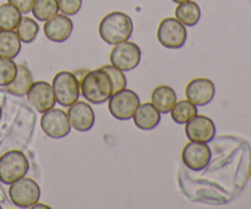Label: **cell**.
<instances>
[{"label": "cell", "instance_id": "obj_1", "mask_svg": "<svg viewBox=\"0 0 251 209\" xmlns=\"http://www.w3.org/2000/svg\"><path fill=\"white\" fill-rule=\"evenodd\" d=\"M132 31H134V24L131 17L122 11H113L107 14L100 20L98 27L100 38L110 46L129 41Z\"/></svg>", "mask_w": 251, "mask_h": 209}, {"label": "cell", "instance_id": "obj_2", "mask_svg": "<svg viewBox=\"0 0 251 209\" xmlns=\"http://www.w3.org/2000/svg\"><path fill=\"white\" fill-rule=\"evenodd\" d=\"M80 91L86 101L100 105L109 100L113 95V83L102 68L96 69L83 75L80 83Z\"/></svg>", "mask_w": 251, "mask_h": 209}, {"label": "cell", "instance_id": "obj_3", "mask_svg": "<svg viewBox=\"0 0 251 209\" xmlns=\"http://www.w3.org/2000/svg\"><path fill=\"white\" fill-rule=\"evenodd\" d=\"M29 169L27 156L19 150H10L0 156V182L11 184L26 176Z\"/></svg>", "mask_w": 251, "mask_h": 209}, {"label": "cell", "instance_id": "obj_4", "mask_svg": "<svg viewBox=\"0 0 251 209\" xmlns=\"http://www.w3.org/2000/svg\"><path fill=\"white\" fill-rule=\"evenodd\" d=\"M54 95L59 105L63 107H70L73 103L78 101L80 96V81L75 74L70 71H59L53 78Z\"/></svg>", "mask_w": 251, "mask_h": 209}, {"label": "cell", "instance_id": "obj_5", "mask_svg": "<svg viewBox=\"0 0 251 209\" xmlns=\"http://www.w3.org/2000/svg\"><path fill=\"white\" fill-rule=\"evenodd\" d=\"M140 105V97L135 91L123 89L113 93L108 100L110 115L119 120H129Z\"/></svg>", "mask_w": 251, "mask_h": 209}, {"label": "cell", "instance_id": "obj_6", "mask_svg": "<svg viewBox=\"0 0 251 209\" xmlns=\"http://www.w3.org/2000/svg\"><path fill=\"white\" fill-rule=\"evenodd\" d=\"M9 197L12 203L19 208H31L39 201L41 188L34 179L22 177L10 184Z\"/></svg>", "mask_w": 251, "mask_h": 209}, {"label": "cell", "instance_id": "obj_7", "mask_svg": "<svg viewBox=\"0 0 251 209\" xmlns=\"http://www.w3.org/2000/svg\"><path fill=\"white\" fill-rule=\"evenodd\" d=\"M188 38L186 26L174 17L163 19L157 30V39L163 47L169 49H178L185 44Z\"/></svg>", "mask_w": 251, "mask_h": 209}, {"label": "cell", "instance_id": "obj_8", "mask_svg": "<svg viewBox=\"0 0 251 209\" xmlns=\"http://www.w3.org/2000/svg\"><path fill=\"white\" fill-rule=\"evenodd\" d=\"M109 59L115 68L123 71H130L140 64L141 49L134 42L124 41L113 47Z\"/></svg>", "mask_w": 251, "mask_h": 209}, {"label": "cell", "instance_id": "obj_9", "mask_svg": "<svg viewBox=\"0 0 251 209\" xmlns=\"http://www.w3.org/2000/svg\"><path fill=\"white\" fill-rule=\"evenodd\" d=\"M41 128L49 138L61 139L70 133L71 124L66 112L53 107L42 115Z\"/></svg>", "mask_w": 251, "mask_h": 209}, {"label": "cell", "instance_id": "obj_10", "mask_svg": "<svg viewBox=\"0 0 251 209\" xmlns=\"http://www.w3.org/2000/svg\"><path fill=\"white\" fill-rule=\"evenodd\" d=\"M212 151L207 143L189 142L181 151V160L188 169L193 171H202L208 166Z\"/></svg>", "mask_w": 251, "mask_h": 209}, {"label": "cell", "instance_id": "obj_11", "mask_svg": "<svg viewBox=\"0 0 251 209\" xmlns=\"http://www.w3.org/2000/svg\"><path fill=\"white\" fill-rule=\"evenodd\" d=\"M26 95L29 105L39 113H43L53 108L56 102L53 86L47 83V81L32 83Z\"/></svg>", "mask_w": 251, "mask_h": 209}, {"label": "cell", "instance_id": "obj_12", "mask_svg": "<svg viewBox=\"0 0 251 209\" xmlns=\"http://www.w3.org/2000/svg\"><path fill=\"white\" fill-rule=\"evenodd\" d=\"M185 134L191 142H212L216 135V124L210 117L196 115L185 123Z\"/></svg>", "mask_w": 251, "mask_h": 209}, {"label": "cell", "instance_id": "obj_13", "mask_svg": "<svg viewBox=\"0 0 251 209\" xmlns=\"http://www.w3.org/2000/svg\"><path fill=\"white\" fill-rule=\"evenodd\" d=\"M66 115H68L71 127L77 132H87L95 125V111L87 102L76 101L69 107Z\"/></svg>", "mask_w": 251, "mask_h": 209}, {"label": "cell", "instance_id": "obj_14", "mask_svg": "<svg viewBox=\"0 0 251 209\" xmlns=\"http://www.w3.org/2000/svg\"><path fill=\"white\" fill-rule=\"evenodd\" d=\"M185 95L188 100L195 103L196 106H206L215 97L216 86L210 79H194L186 85Z\"/></svg>", "mask_w": 251, "mask_h": 209}, {"label": "cell", "instance_id": "obj_15", "mask_svg": "<svg viewBox=\"0 0 251 209\" xmlns=\"http://www.w3.org/2000/svg\"><path fill=\"white\" fill-rule=\"evenodd\" d=\"M44 34L51 42L63 43L71 36L74 24L69 16L64 14H56L51 19L47 20L43 26Z\"/></svg>", "mask_w": 251, "mask_h": 209}, {"label": "cell", "instance_id": "obj_16", "mask_svg": "<svg viewBox=\"0 0 251 209\" xmlns=\"http://www.w3.org/2000/svg\"><path fill=\"white\" fill-rule=\"evenodd\" d=\"M134 124L142 130H152L161 122V112L152 105V102L140 103L135 111Z\"/></svg>", "mask_w": 251, "mask_h": 209}, {"label": "cell", "instance_id": "obj_17", "mask_svg": "<svg viewBox=\"0 0 251 209\" xmlns=\"http://www.w3.org/2000/svg\"><path fill=\"white\" fill-rule=\"evenodd\" d=\"M151 102L161 113H169L176 102V93L168 85H159L151 93Z\"/></svg>", "mask_w": 251, "mask_h": 209}, {"label": "cell", "instance_id": "obj_18", "mask_svg": "<svg viewBox=\"0 0 251 209\" xmlns=\"http://www.w3.org/2000/svg\"><path fill=\"white\" fill-rule=\"evenodd\" d=\"M176 19L179 20L184 26H195L201 19L200 6L198 2L191 1V0L180 2L176 9Z\"/></svg>", "mask_w": 251, "mask_h": 209}, {"label": "cell", "instance_id": "obj_19", "mask_svg": "<svg viewBox=\"0 0 251 209\" xmlns=\"http://www.w3.org/2000/svg\"><path fill=\"white\" fill-rule=\"evenodd\" d=\"M33 83V75L26 65L17 64V73L10 85H7V91L15 96H24L28 91L29 86Z\"/></svg>", "mask_w": 251, "mask_h": 209}, {"label": "cell", "instance_id": "obj_20", "mask_svg": "<svg viewBox=\"0 0 251 209\" xmlns=\"http://www.w3.org/2000/svg\"><path fill=\"white\" fill-rule=\"evenodd\" d=\"M21 51V41L15 31L0 30V57L14 59Z\"/></svg>", "mask_w": 251, "mask_h": 209}, {"label": "cell", "instance_id": "obj_21", "mask_svg": "<svg viewBox=\"0 0 251 209\" xmlns=\"http://www.w3.org/2000/svg\"><path fill=\"white\" fill-rule=\"evenodd\" d=\"M196 115H198V106L189 100L176 102V105L171 110L172 119L178 124H185Z\"/></svg>", "mask_w": 251, "mask_h": 209}, {"label": "cell", "instance_id": "obj_22", "mask_svg": "<svg viewBox=\"0 0 251 209\" xmlns=\"http://www.w3.org/2000/svg\"><path fill=\"white\" fill-rule=\"evenodd\" d=\"M15 32L22 43H32L38 36L39 25L37 24L36 20L31 19V17H21L19 25L15 29Z\"/></svg>", "mask_w": 251, "mask_h": 209}, {"label": "cell", "instance_id": "obj_23", "mask_svg": "<svg viewBox=\"0 0 251 209\" xmlns=\"http://www.w3.org/2000/svg\"><path fill=\"white\" fill-rule=\"evenodd\" d=\"M59 12L58 0H34L32 14L38 21L46 22Z\"/></svg>", "mask_w": 251, "mask_h": 209}, {"label": "cell", "instance_id": "obj_24", "mask_svg": "<svg viewBox=\"0 0 251 209\" xmlns=\"http://www.w3.org/2000/svg\"><path fill=\"white\" fill-rule=\"evenodd\" d=\"M21 17V12L9 2L0 5V30L15 31Z\"/></svg>", "mask_w": 251, "mask_h": 209}, {"label": "cell", "instance_id": "obj_25", "mask_svg": "<svg viewBox=\"0 0 251 209\" xmlns=\"http://www.w3.org/2000/svg\"><path fill=\"white\" fill-rule=\"evenodd\" d=\"M17 73V64L10 58L0 57V86L6 88L12 83Z\"/></svg>", "mask_w": 251, "mask_h": 209}, {"label": "cell", "instance_id": "obj_26", "mask_svg": "<svg viewBox=\"0 0 251 209\" xmlns=\"http://www.w3.org/2000/svg\"><path fill=\"white\" fill-rule=\"evenodd\" d=\"M102 69L108 74V75H109L110 80H112L113 93L118 92V91L126 88V78H125L123 70L115 68L114 65H104L102 66Z\"/></svg>", "mask_w": 251, "mask_h": 209}, {"label": "cell", "instance_id": "obj_27", "mask_svg": "<svg viewBox=\"0 0 251 209\" xmlns=\"http://www.w3.org/2000/svg\"><path fill=\"white\" fill-rule=\"evenodd\" d=\"M58 4L59 11H61L66 16H73L81 10L82 0H58Z\"/></svg>", "mask_w": 251, "mask_h": 209}, {"label": "cell", "instance_id": "obj_28", "mask_svg": "<svg viewBox=\"0 0 251 209\" xmlns=\"http://www.w3.org/2000/svg\"><path fill=\"white\" fill-rule=\"evenodd\" d=\"M7 2L16 7L21 14H28L32 11L34 0H7Z\"/></svg>", "mask_w": 251, "mask_h": 209}, {"label": "cell", "instance_id": "obj_29", "mask_svg": "<svg viewBox=\"0 0 251 209\" xmlns=\"http://www.w3.org/2000/svg\"><path fill=\"white\" fill-rule=\"evenodd\" d=\"M31 208H49V207L47 206V204H38V202H37V203H34Z\"/></svg>", "mask_w": 251, "mask_h": 209}, {"label": "cell", "instance_id": "obj_30", "mask_svg": "<svg viewBox=\"0 0 251 209\" xmlns=\"http://www.w3.org/2000/svg\"><path fill=\"white\" fill-rule=\"evenodd\" d=\"M172 1L176 2V4H180V2H184V1H189V0H172Z\"/></svg>", "mask_w": 251, "mask_h": 209}, {"label": "cell", "instance_id": "obj_31", "mask_svg": "<svg viewBox=\"0 0 251 209\" xmlns=\"http://www.w3.org/2000/svg\"><path fill=\"white\" fill-rule=\"evenodd\" d=\"M249 177H250V181H251V169H250V172H249Z\"/></svg>", "mask_w": 251, "mask_h": 209}, {"label": "cell", "instance_id": "obj_32", "mask_svg": "<svg viewBox=\"0 0 251 209\" xmlns=\"http://www.w3.org/2000/svg\"><path fill=\"white\" fill-rule=\"evenodd\" d=\"M0 118H1V107H0Z\"/></svg>", "mask_w": 251, "mask_h": 209}, {"label": "cell", "instance_id": "obj_33", "mask_svg": "<svg viewBox=\"0 0 251 209\" xmlns=\"http://www.w3.org/2000/svg\"><path fill=\"white\" fill-rule=\"evenodd\" d=\"M0 208H1V206H0Z\"/></svg>", "mask_w": 251, "mask_h": 209}]
</instances>
